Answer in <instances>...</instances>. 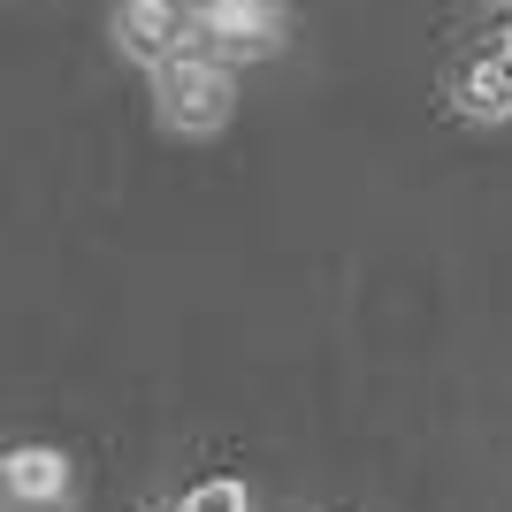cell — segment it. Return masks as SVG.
Here are the masks:
<instances>
[{"label": "cell", "instance_id": "6", "mask_svg": "<svg viewBox=\"0 0 512 512\" xmlns=\"http://www.w3.org/2000/svg\"><path fill=\"white\" fill-rule=\"evenodd\" d=\"M176 512H253V497H245V482H230V474H207V482L184 490Z\"/></svg>", "mask_w": 512, "mask_h": 512}, {"label": "cell", "instance_id": "4", "mask_svg": "<svg viewBox=\"0 0 512 512\" xmlns=\"http://www.w3.org/2000/svg\"><path fill=\"white\" fill-rule=\"evenodd\" d=\"M115 46H123L130 62L161 69L169 54H192V16H184V0H123L115 8Z\"/></svg>", "mask_w": 512, "mask_h": 512}, {"label": "cell", "instance_id": "2", "mask_svg": "<svg viewBox=\"0 0 512 512\" xmlns=\"http://www.w3.org/2000/svg\"><path fill=\"white\" fill-rule=\"evenodd\" d=\"M192 16V54L237 62V54H276L283 39V0H184Z\"/></svg>", "mask_w": 512, "mask_h": 512}, {"label": "cell", "instance_id": "3", "mask_svg": "<svg viewBox=\"0 0 512 512\" xmlns=\"http://www.w3.org/2000/svg\"><path fill=\"white\" fill-rule=\"evenodd\" d=\"M77 505V467L54 444L0 451V512H69Z\"/></svg>", "mask_w": 512, "mask_h": 512}, {"label": "cell", "instance_id": "1", "mask_svg": "<svg viewBox=\"0 0 512 512\" xmlns=\"http://www.w3.org/2000/svg\"><path fill=\"white\" fill-rule=\"evenodd\" d=\"M230 100H237V77H230V62H214V54H169V62L153 69V107H161V123L184 130V138L222 130L230 123Z\"/></svg>", "mask_w": 512, "mask_h": 512}, {"label": "cell", "instance_id": "5", "mask_svg": "<svg viewBox=\"0 0 512 512\" xmlns=\"http://www.w3.org/2000/svg\"><path fill=\"white\" fill-rule=\"evenodd\" d=\"M459 115H467V123H512V31H497V39L459 69Z\"/></svg>", "mask_w": 512, "mask_h": 512}]
</instances>
